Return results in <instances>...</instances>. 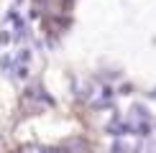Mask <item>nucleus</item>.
Instances as JSON below:
<instances>
[{
    "label": "nucleus",
    "instance_id": "1",
    "mask_svg": "<svg viewBox=\"0 0 156 153\" xmlns=\"http://www.w3.org/2000/svg\"><path fill=\"white\" fill-rule=\"evenodd\" d=\"M23 153H44V151H41V148H26Z\"/></svg>",
    "mask_w": 156,
    "mask_h": 153
}]
</instances>
